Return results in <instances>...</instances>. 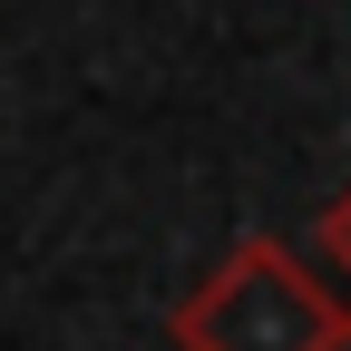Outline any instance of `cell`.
Here are the masks:
<instances>
[{"label": "cell", "instance_id": "1", "mask_svg": "<svg viewBox=\"0 0 351 351\" xmlns=\"http://www.w3.org/2000/svg\"><path fill=\"white\" fill-rule=\"evenodd\" d=\"M186 351H351V302L274 234H244L176 302Z\"/></svg>", "mask_w": 351, "mask_h": 351}, {"label": "cell", "instance_id": "2", "mask_svg": "<svg viewBox=\"0 0 351 351\" xmlns=\"http://www.w3.org/2000/svg\"><path fill=\"white\" fill-rule=\"evenodd\" d=\"M322 263H332L341 283H351V186H341V195L322 205Z\"/></svg>", "mask_w": 351, "mask_h": 351}]
</instances>
